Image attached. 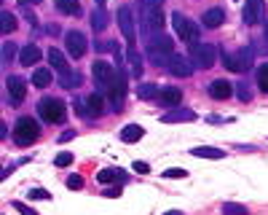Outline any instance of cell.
Instances as JSON below:
<instances>
[{
    "label": "cell",
    "mask_w": 268,
    "mask_h": 215,
    "mask_svg": "<svg viewBox=\"0 0 268 215\" xmlns=\"http://www.w3.org/2000/svg\"><path fill=\"white\" fill-rule=\"evenodd\" d=\"M38 116L43 121H49V124H62L65 116H67V108H65V102H59V99L46 97V99L38 102Z\"/></svg>",
    "instance_id": "cell-1"
},
{
    "label": "cell",
    "mask_w": 268,
    "mask_h": 215,
    "mask_svg": "<svg viewBox=\"0 0 268 215\" xmlns=\"http://www.w3.org/2000/svg\"><path fill=\"white\" fill-rule=\"evenodd\" d=\"M38 135H41V129H38L35 119H27L22 116L17 121V132H14V140H17V145H33L38 140Z\"/></svg>",
    "instance_id": "cell-2"
},
{
    "label": "cell",
    "mask_w": 268,
    "mask_h": 215,
    "mask_svg": "<svg viewBox=\"0 0 268 215\" xmlns=\"http://www.w3.org/2000/svg\"><path fill=\"white\" fill-rule=\"evenodd\" d=\"M172 27H175V30H177V35L183 38V41H188L191 46L199 41V27H196L193 22L185 17V14H180V11L172 14Z\"/></svg>",
    "instance_id": "cell-3"
},
{
    "label": "cell",
    "mask_w": 268,
    "mask_h": 215,
    "mask_svg": "<svg viewBox=\"0 0 268 215\" xmlns=\"http://www.w3.org/2000/svg\"><path fill=\"white\" fill-rule=\"evenodd\" d=\"M217 49L212 43H193L191 46V59H193V65H199V67H212L217 62Z\"/></svg>",
    "instance_id": "cell-4"
},
{
    "label": "cell",
    "mask_w": 268,
    "mask_h": 215,
    "mask_svg": "<svg viewBox=\"0 0 268 215\" xmlns=\"http://www.w3.org/2000/svg\"><path fill=\"white\" fill-rule=\"evenodd\" d=\"M105 91H107V102L113 105V111H121L123 94H126V75H123V70H118V73H115V81L110 83Z\"/></svg>",
    "instance_id": "cell-5"
},
{
    "label": "cell",
    "mask_w": 268,
    "mask_h": 215,
    "mask_svg": "<svg viewBox=\"0 0 268 215\" xmlns=\"http://www.w3.org/2000/svg\"><path fill=\"white\" fill-rule=\"evenodd\" d=\"M118 27H121L126 43H129V46L137 43V30H134V17H131L129 6H121V9H118Z\"/></svg>",
    "instance_id": "cell-6"
},
{
    "label": "cell",
    "mask_w": 268,
    "mask_h": 215,
    "mask_svg": "<svg viewBox=\"0 0 268 215\" xmlns=\"http://www.w3.org/2000/svg\"><path fill=\"white\" fill-rule=\"evenodd\" d=\"M91 73H94V81L99 83V89H107L110 83L115 81V73L118 70H113V65H107L105 59H97V62L91 65Z\"/></svg>",
    "instance_id": "cell-7"
},
{
    "label": "cell",
    "mask_w": 268,
    "mask_h": 215,
    "mask_svg": "<svg viewBox=\"0 0 268 215\" xmlns=\"http://www.w3.org/2000/svg\"><path fill=\"white\" fill-rule=\"evenodd\" d=\"M65 43H67V51L73 59H81L86 54V35L78 33V30H70V33L65 35Z\"/></svg>",
    "instance_id": "cell-8"
},
{
    "label": "cell",
    "mask_w": 268,
    "mask_h": 215,
    "mask_svg": "<svg viewBox=\"0 0 268 215\" xmlns=\"http://www.w3.org/2000/svg\"><path fill=\"white\" fill-rule=\"evenodd\" d=\"M265 19V0H247L244 3V22L247 25H257Z\"/></svg>",
    "instance_id": "cell-9"
},
{
    "label": "cell",
    "mask_w": 268,
    "mask_h": 215,
    "mask_svg": "<svg viewBox=\"0 0 268 215\" xmlns=\"http://www.w3.org/2000/svg\"><path fill=\"white\" fill-rule=\"evenodd\" d=\"M143 22H145L148 35H151V33H159V30L164 27V14H161V9H151V6H143Z\"/></svg>",
    "instance_id": "cell-10"
},
{
    "label": "cell",
    "mask_w": 268,
    "mask_h": 215,
    "mask_svg": "<svg viewBox=\"0 0 268 215\" xmlns=\"http://www.w3.org/2000/svg\"><path fill=\"white\" fill-rule=\"evenodd\" d=\"M169 70L175 73V75H180V78H188V75H193V59L183 57V54H172Z\"/></svg>",
    "instance_id": "cell-11"
},
{
    "label": "cell",
    "mask_w": 268,
    "mask_h": 215,
    "mask_svg": "<svg viewBox=\"0 0 268 215\" xmlns=\"http://www.w3.org/2000/svg\"><path fill=\"white\" fill-rule=\"evenodd\" d=\"M6 86H9V97L14 102H22V99L27 97V83L22 75H9V78H6Z\"/></svg>",
    "instance_id": "cell-12"
},
{
    "label": "cell",
    "mask_w": 268,
    "mask_h": 215,
    "mask_svg": "<svg viewBox=\"0 0 268 215\" xmlns=\"http://www.w3.org/2000/svg\"><path fill=\"white\" fill-rule=\"evenodd\" d=\"M164 124H183V121H196V113L191 111V108H172V111H167L161 116Z\"/></svg>",
    "instance_id": "cell-13"
},
{
    "label": "cell",
    "mask_w": 268,
    "mask_h": 215,
    "mask_svg": "<svg viewBox=\"0 0 268 215\" xmlns=\"http://www.w3.org/2000/svg\"><path fill=\"white\" fill-rule=\"evenodd\" d=\"M233 59H236V67H239L241 73H247L249 67L255 65V46H241Z\"/></svg>",
    "instance_id": "cell-14"
},
{
    "label": "cell",
    "mask_w": 268,
    "mask_h": 215,
    "mask_svg": "<svg viewBox=\"0 0 268 215\" xmlns=\"http://www.w3.org/2000/svg\"><path fill=\"white\" fill-rule=\"evenodd\" d=\"M97 180L105 183V186H110V183H115V186H123V183H126V175L118 170V167H105V170L97 172Z\"/></svg>",
    "instance_id": "cell-15"
},
{
    "label": "cell",
    "mask_w": 268,
    "mask_h": 215,
    "mask_svg": "<svg viewBox=\"0 0 268 215\" xmlns=\"http://www.w3.org/2000/svg\"><path fill=\"white\" fill-rule=\"evenodd\" d=\"M148 51H159V54H172V38L167 35H153L148 38Z\"/></svg>",
    "instance_id": "cell-16"
},
{
    "label": "cell",
    "mask_w": 268,
    "mask_h": 215,
    "mask_svg": "<svg viewBox=\"0 0 268 215\" xmlns=\"http://www.w3.org/2000/svg\"><path fill=\"white\" fill-rule=\"evenodd\" d=\"M159 99H161V105H167V108H177L183 94H180V89H175V86H161Z\"/></svg>",
    "instance_id": "cell-17"
},
{
    "label": "cell",
    "mask_w": 268,
    "mask_h": 215,
    "mask_svg": "<svg viewBox=\"0 0 268 215\" xmlns=\"http://www.w3.org/2000/svg\"><path fill=\"white\" fill-rule=\"evenodd\" d=\"M233 94V86L228 81H212L209 83V97H215V99H228Z\"/></svg>",
    "instance_id": "cell-18"
},
{
    "label": "cell",
    "mask_w": 268,
    "mask_h": 215,
    "mask_svg": "<svg viewBox=\"0 0 268 215\" xmlns=\"http://www.w3.org/2000/svg\"><path fill=\"white\" fill-rule=\"evenodd\" d=\"M41 57H43V51L38 49L35 43H27L25 49L19 51V62H22V65H35V62H38V59H41Z\"/></svg>",
    "instance_id": "cell-19"
},
{
    "label": "cell",
    "mask_w": 268,
    "mask_h": 215,
    "mask_svg": "<svg viewBox=\"0 0 268 215\" xmlns=\"http://www.w3.org/2000/svg\"><path fill=\"white\" fill-rule=\"evenodd\" d=\"M201 22H204V27H220L225 22V14H223V9H207Z\"/></svg>",
    "instance_id": "cell-20"
},
{
    "label": "cell",
    "mask_w": 268,
    "mask_h": 215,
    "mask_svg": "<svg viewBox=\"0 0 268 215\" xmlns=\"http://www.w3.org/2000/svg\"><path fill=\"white\" fill-rule=\"evenodd\" d=\"M86 113H89V116H102V113H105V97L89 94V99H86Z\"/></svg>",
    "instance_id": "cell-21"
},
{
    "label": "cell",
    "mask_w": 268,
    "mask_h": 215,
    "mask_svg": "<svg viewBox=\"0 0 268 215\" xmlns=\"http://www.w3.org/2000/svg\"><path fill=\"white\" fill-rule=\"evenodd\" d=\"M143 135H145V129L140 124H126L121 129V140L123 143H137V140H143Z\"/></svg>",
    "instance_id": "cell-22"
},
{
    "label": "cell",
    "mask_w": 268,
    "mask_h": 215,
    "mask_svg": "<svg viewBox=\"0 0 268 215\" xmlns=\"http://www.w3.org/2000/svg\"><path fill=\"white\" fill-rule=\"evenodd\" d=\"M49 62L54 70H59V73H67L70 67H67V59H65V54H62L59 49H49Z\"/></svg>",
    "instance_id": "cell-23"
},
{
    "label": "cell",
    "mask_w": 268,
    "mask_h": 215,
    "mask_svg": "<svg viewBox=\"0 0 268 215\" xmlns=\"http://www.w3.org/2000/svg\"><path fill=\"white\" fill-rule=\"evenodd\" d=\"M191 153H193V156H199V159H223L225 156V151L212 148V145H199V148H193Z\"/></svg>",
    "instance_id": "cell-24"
},
{
    "label": "cell",
    "mask_w": 268,
    "mask_h": 215,
    "mask_svg": "<svg viewBox=\"0 0 268 215\" xmlns=\"http://www.w3.org/2000/svg\"><path fill=\"white\" fill-rule=\"evenodd\" d=\"M126 59H129V65H131V75H134V78H140V75H143V59H140L137 51H134V46H129Z\"/></svg>",
    "instance_id": "cell-25"
},
{
    "label": "cell",
    "mask_w": 268,
    "mask_h": 215,
    "mask_svg": "<svg viewBox=\"0 0 268 215\" xmlns=\"http://www.w3.org/2000/svg\"><path fill=\"white\" fill-rule=\"evenodd\" d=\"M57 9L62 14H67V17H78L81 14V3L78 0H57Z\"/></svg>",
    "instance_id": "cell-26"
},
{
    "label": "cell",
    "mask_w": 268,
    "mask_h": 215,
    "mask_svg": "<svg viewBox=\"0 0 268 215\" xmlns=\"http://www.w3.org/2000/svg\"><path fill=\"white\" fill-rule=\"evenodd\" d=\"M137 94H140V99H156L161 94V86H156V83H143V86H137Z\"/></svg>",
    "instance_id": "cell-27"
},
{
    "label": "cell",
    "mask_w": 268,
    "mask_h": 215,
    "mask_svg": "<svg viewBox=\"0 0 268 215\" xmlns=\"http://www.w3.org/2000/svg\"><path fill=\"white\" fill-rule=\"evenodd\" d=\"M0 30H3L6 35L17 30V19H14V14H11V11H3V14H0Z\"/></svg>",
    "instance_id": "cell-28"
},
{
    "label": "cell",
    "mask_w": 268,
    "mask_h": 215,
    "mask_svg": "<svg viewBox=\"0 0 268 215\" xmlns=\"http://www.w3.org/2000/svg\"><path fill=\"white\" fill-rule=\"evenodd\" d=\"M59 83H62L65 89H75V86H81V75L67 70V73H62V75H59Z\"/></svg>",
    "instance_id": "cell-29"
},
{
    "label": "cell",
    "mask_w": 268,
    "mask_h": 215,
    "mask_svg": "<svg viewBox=\"0 0 268 215\" xmlns=\"http://www.w3.org/2000/svg\"><path fill=\"white\" fill-rule=\"evenodd\" d=\"M91 27L97 30V33H102V30L107 27V14L102 11V9H97V11L91 14Z\"/></svg>",
    "instance_id": "cell-30"
},
{
    "label": "cell",
    "mask_w": 268,
    "mask_h": 215,
    "mask_svg": "<svg viewBox=\"0 0 268 215\" xmlns=\"http://www.w3.org/2000/svg\"><path fill=\"white\" fill-rule=\"evenodd\" d=\"M33 83H35V86H49V83H51V73L49 70H43V67H38V70L33 73Z\"/></svg>",
    "instance_id": "cell-31"
},
{
    "label": "cell",
    "mask_w": 268,
    "mask_h": 215,
    "mask_svg": "<svg viewBox=\"0 0 268 215\" xmlns=\"http://www.w3.org/2000/svg\"><path fill=\"white\" fill-rule=\"evenodd\" d=\"M223 215H249V210L244 204H236V202H225L223 204Z\"/></svg>",
    "instance_id": "cell-32"
},
{
    "label": "cell",
    "mask_w": 268,
    "mask_h": 215,
    "mask_svg": "<svg viewBox=\"0 0 268 215\" xmlns=\"http://www.w3.org/2000/svg\"><path fill=\"white\" fill-rule=\"evenodd\" d=\"M148 57H151V65H169L172 54H159V51H148Z\"/></svg>",
    "instance_id": "cell-33"
},
{
    "label": "cell",
    "mask_w": 268,
    "mask_h": 215,
    "mask_svg": "<svg viewBox=\"0 0 268 215\" xmlns=\"http://www.w3.org/2000/svg\"><path fill=\"white\" fill-rule=\"evenodd\" d=\"M257 86L268 94V65H260V70H257Z\"/></svg>",
    "instance_id": "cell-34"
},
{
    "label": "cell",
    "mask_w": 268,
    "mask_h": 215,
    "mask_svg": "<svg viewBox=\"0 0 268 215\" xmlns=\"http://www.w3.org/2000/svg\"><path fill=\"white\" fill-rule=\"evenodd\" d=\"M14 57H17V46H14V43H3V65H11Z\"/></svg>",
    "instance_id": "cell-35"
},
{
    "label": "cell",
    "mask_w": 268,
    "mask_h": 215,
    "mask_svg": "<svg viewBox=\"0 0 268 215\" xmlns=\"http://www.w3.org/2000/svg\"><path fill=\"white\" fill-rule=\"evenodd\" d=\"M67 188H73V191L83 188V178H81V175H70V178H67Z\"/></svg>",
    "instance_id": "cell-36"
},
{
    "label": "cell",
    "mask_w": 268,
    "mask_h": 215,
    "mask_svg": "<svg viewBox=\"0 0 268 215\" xmlns=\"http://www.w3.org/2000/svg\"><path fill=\"white\" fill-rule=\"evenodd\" d=\"M164 178H188V172L180 170V167H169V170L164 172Z\"/></svg>",
    "instance_id": "cell-37"
},
{
    "label": "cell",
    "mask_w": 268,
    "mask_h": 215,
    "mask_svg": "<svg viewBox=\"0 0 268 215\" xmlns=\"http://www.w3.org/2000/svg\"><path fill=\"white\" fill-rule=\"evenodd\" d=\"M54 161H57V167H67V164H73V153H59V156L57 159H54Z\"/></svg>",
    "instance_id": "cell-38"
},
{
    "label": "cell",
    "mask_w": 268,
    "mask_h": 215,
    "mask_svg": "<svg viewBox=\"0 0 268 215\" xmlns=\"http://www.w3.org/2000/svg\"><path fill=\"white\" fill-rule=\"evenodd\" d=\"M220 57H223V62H225V67H228V70H239V67H236V59L231 57V54L220 51Z\"/></svg>",
    "instance_id": "cell-39"
},
{
    "label": "cell",
    "mask_w": 268,
    "mask_h": 215,
    "mask_svg": "<svg viewBox=\"0 0 268 215\" xmlns=\"http://www.w3.org/2000/svg\"><path fill=\"white\" fill-rule=\"evenodd\" d=\"M30 199H51V194L46 188H33L30 191Z\"/></svg>",
    "instance_id": "cell-40"
},
{
    "label": "cell",
    "mask_w": 268,
    "mask_h": 215,
    "mask_svg": "<svg viewBox=\"0 0 268 215\" xmlns=\"http://www.w3.org/2000/svg\"><path fill=\"white\" fill-rule=\"evenodd\" d=\"M134 172H140V175H148V172H151V164H145V161H134Z\"/></svg>",
    "instance_id": "cell-41"
},
{
    "label": "cell",
    "mask_w": 268,
    "mask_h": 215,
    "mask_svg": "<svg viewBox=\"0 0 268 215\" xmlns=\"http://www.w3.org/2000/svg\"><path fill=\"white\" fill-rule=\"evenodd\" d=\"M102 194L110 196V199H118V196H121V186H107L105 191H102Z\"/></svg>",
    "instance_id": "cell-42"
},
{
    "label": "cell",
    "mask_w": 268,
    "mask_h": 215,
    "mask_svg": "<svg viewBox=\"0 0 268 215\" xmlns=\"http://www.w3.org/2000/svg\"><path fill=\"white\" fill-rule=\"evenodd\" d=\"M14 207H17V210L22 212V215H38L33 207H27V204H22V202H14Z\"/></svg>",
    "instance_id": "cell-43"
},
{
    "label": "cell",
    "mask_w": 268,
    "mask_h": 215,
    "mask_svg": "<svg viewBox=\"0 0 268 215\" xmlns=\"http://www.w3.org/2000/svg\"><path fill=\"white\" fill-rule=\"evenodd\" d=\"M239 97L241 99H252V91L247 89V83H239Z\"/></svg>",
    "instance_id": "cell-44"
},
{
    "label": "cell",
    "mask_w": 268,
    "mask_h": 215,
    "mask_svg": "<svg viewBox=\"0 0 268 215\" xmlns=\"http://www.w3.org/2000/svg\"><path fill=\"white\" fill-rule=\"evenodd\" d=\"M164 0H143V6H151V9H161Z\"/></svg>",
    "instance_id": "cell-45"
},
{
    "label": "cell",
    "mask_w": 268,
    "mask_h": 215,
    "mask_svg": "<svg viewBox=\"0 0 268 215\" xmlns=\"http://www.w3.org/2000/svg\"><path fill=\"white\" fill-rule=\"evenodd\" d=\"M73 137H75V132H62L59 135V143H67V140H73Z\"/></svg>",
    "instance_id": "cell-46"
},
{
    "label": "cell",
    "mask_w": 268,
    "mask_h": 215,
    "mask_svg": "<svg viewBox=\"0 0 268 215\" xmlns=\"http://www.w3.org/2000/svg\"><path fill=\"white\" fill-rule=\"evenodd\" d=\"M19 3H27V6H38V3H43V0H19Z\"/></svg>",
    "instance_id": "cell-47"
},
{
    "label": "cell",
    "mask_w": 268,
    "mask_h": 215,
    "mask_svg": "<svg viewBox=\"0 0 268 215\" xmlns=\"http://www.w3.org/2000/svg\"><path fill=\"white\" fill-rule=\"evenodd\" d=\"M164 215H183L180 210H169V212H164Z\"/></svg>",
    "instance_id": "cell-48"
},
{
    "label": "cell",
    "mask_w": 268,
    "mask_h": 215,
    "mask_svg": "<svg viewBox=\"0 0 268 215\" xmlns=\"http://www.w3.org/2000/svg\"><path fill=\"white\" fill-rule=\"evenodd\" d=\"M97 6H99V9H102V6H105V0H97Z\"/></svg>",
    "instance_id": "cell-49"
},
{
    "label": "cell",
    "mask_w": 268,
    "mask_h": 215,
    "mask_svg": "<svg viewBox=\"0 0 268 215\" xmlns=\"http://www.w3.org/2000/svg\"><path fill=\"white\" fill-rule=\"evenodd\" d=\"M265 38H268V19H265Z\"/></svg>",
    "instance_id": "cell-50"
}]
</instances>
